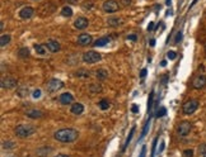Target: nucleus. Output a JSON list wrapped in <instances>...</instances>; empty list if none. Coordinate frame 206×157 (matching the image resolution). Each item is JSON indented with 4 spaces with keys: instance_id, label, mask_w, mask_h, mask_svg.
Returning a JSON list of instances; mask_svg holds the SVG:
<instances>
[{
    "instance_id": "1",
    "label": "nucleus",
    "mask_w": 206,
    "mask_h": 157,
    "mask_svg": "<svg viewBox=\"0 0 206 157\" xmlns=\"http://www.w3.org/2000/svg\"><path fill=\"white\" fill-rule=\"evenodd\" d=\"M54 137L56 141L62 142V143H71L78 139L79 137V132L74 129V128H64V129L57 131L54 134Z\"/></svg>"
},
{
    "instance_id": "2",
    "label": "nucleus",
    "mask_w": 206,
    "mask_h": 157,
    "mask_svg": "<svg viewBox=\"0 0 206 157\" xmlns=\"http://www.w3.org/2000/svg\"><path fill=\"white\" fill-rule=\"evenodd\" d=\"M36 132V128L31 124H19L15 128V136H18L20 138H27L29 136H32Z\"/></svg>"
},
{
    "instance_id": "3",
    "label": "nucleus",
    "mask_w": 206,
    "mask_h": 157,
    "mask_svg": "<svg viewBox=\"0 0 206 157\" xmlns=\"http://www.w3.org/2000/svg\"><path fill=\"white\" fill-rule=\"evenodd\" d=\"M101 58H102L101 53H98V52H96V51H88L83 55V61H84L85 64H90V65L101 61Z\"/></svg>"
},
{
    "instance_id": "4",
    "label": "nucleus",
    "mask_w": 206,
    "mask_h": 157,
    "mask_svg": "<svg viewBox=\"0 0 206 157\" xmlns=\"http://www.w3.org/2000/svg\"><path fill=\"white\" fill-rule=\"evenodd\" d=\"M192 129V124L190 123V122H187V120H183V122H181L179 125H178V128H177V133L179 137H186V136L190 134V132Z\"/></svg>"
},
{
    "instance_id": "5",
    "label": "nucleus",
    "mask_w": 206,
    "mask_h": 157,
    "mask_svg": "<svg viewBox=\"0 0 206 157\" xmlns=\"http://www.w3.org/2000/svg\"><path fill=\"white\" fill-rule=\"evenodd\" d=\"M62 88H64V82L60 81V80H57V79H52V80H50V81L47 82V85H46L47 91H50V93L59 91V90L62 89Z\"/></svg>"
},
{
    "instance_id": "6",
    "label": "nucleus",
    "mask_w": 206,
    "mask_h": 157,
    "mask_svg": "<svg viewBox=\"0 0 206 157\" xmlns=\"http://www.w3.org/2000/svg\"><path fill=\"white\" fill-rule=\"evenodd\" d=\"M197 108H198V102H197V100H188V102H186L183 104L182 110H183L184 114H192V113H195V111L197 110Z\"/></svg>"
},
{
    "instance_id": "7",
    "label": "nucleus",
    "mask_w": 206,
    "mask_h": 157,
    "mask_svg": "<svg viewBox=\"0 0 206 157\" xmlns=\"http://www.w3.org/2000/svg\"><path fill=\"white\" fill-rule=\"evenodd\" d=\"M102 8L106 13L112 14V13H116L118 10V4L116 3V0H106V1L103 3Z\"/></svg>"
},
{
    "instance_id": "8",
    "label": "nucleus",
    "mask_w": 206,
    "mask_h": 157,
    "mask_svg": "<svg viewBox=\"0 0 206 157\" xmlns=\"http://www.w3.org/2000/svg\"><path fill=\"white\" fill-rule=\"evenodd\" d=\"M192 86H193V89H197V90L205 88L206 86V76L205 75H198L197 77H195L193 81H192Z\"/></svg>"
},
{
    "instance_id": "9",
    "label": "nucleus",
    "mask_w": 206,
    "mask_h": 157,
    "mask_svg": "<svg viewBox=\"0 0 206 157\" xmlns=\"http://www.w3.org/2000/svg\"><path fill=\"white\" fill-rule=\"evenodd\" d=\"M17 86V80L14 77H4L1 79V88L10 90V89H14Z\"/></svg>"
},
{
    "instance_id": "10",
    "label": "nucleus",
    "mask_w": 206,
    "mask_h": 157,
    "mask_svg": "<svg viewBox=\"0 0 206 157\" xmlns=\"http://www.w3.org/2000/svg\"><path fill=\"white\" fill-rule=\"evenodd\" d=\"M78 44H80V46H88V44H90L93 42L92 39V36L88 33H82V34H79V37H78Z\"/></svg>"
},
{
    "instance_id": "11",
    "label": "nucleus",
    "mask_w": 206,
    "mask_h": 157,
    "mask_svg": "<svg viewBox=\"0 0 206 157\" xmlns=\"http://www.w3.org/2000/svg\"><path fill=\"white\" fill-rule=\"evenodd\" d=\"M33 14H34V9L32 8V6H24V8H22V9H20V12H19V15H20V18H22V19L32 18Z\"/></svg>"
},
{
    "instance_id": "12",
    "label": "nucleus",
    "mask_w": 206,
    "mask_h": 157,
    "mask_svg": "<svg viewBox=\"0 0 206 157\" xmlns=\"http://www.w3.org/2000/svg\"><path fill=\"white\" fill-rule=\"evenodd\" d=\"M88 24H89V22L85 17H78L74 22V27L76 29H85V28L88 27Z\"/></svg>"
},
{
    "instance_id": "13",
    "label": "nucleus",
    "mask_w": 206,
    "mask_h": 157,
    "mask_svg": "<svg viewBox=\"0 0 206 157\" xmlns=\"http://www.w3.org/2000/svg\"><path fill=\"white\" fill-rule=\"evenodd\" d=\"M73 100H74V96H73L70 93H64L59 98V102H60L62 105H68V104L73 103Z\"/></svg>"
},
{
    "instance_id": "14",
    "label": "nucleus",
    "mask_w": 206,
    "mask_h": 157,
    "mask_svg": "<svg viewBox=\"0 0 206 157\" xmlns=\"http://www.w3.org/2000/svg\"><path fill=\"white\" fill-rule=\"evenodd\" d=\"M46 47H47V50L52 52V53H56V52L60 51V43L56 41H48L47 42V44H46Z\"/></svg>"
},
{
    "instance_id": "15",
    "label": "nucleus",
    "mask_w": 206,
    "mask_h": 157,
    "mask_svg": "<svg viewBox=\"0 0 206 157\" xmlns=\"http://www.w3.org/2000/svg\"><path fill=\"white\" fill-rule=\"evenodd\" d=\"M26 116L32 118V119H38V118L43 117V113L41 110H37V109H31L28 111H26Z\"/></svg>"
},
{
    "instance_id": "16",
    "label": "nucleus",
    "mask_w": 206,
    "mask_h": 157,
    "mask_svg": "<svg viewBox=\"0 0 206 157\" xmlns=\"http://www.w3.org/2000/svg\"><path fill=\"white\" fill-rule=\"evenodd\" d=\"M110 42H111V37H101L94 42L93 46L94 47H103V46H106V44L110 43Z\"/></svg>"
},
{
    "instance_id": "17",
    "label": "nucleus",
    "mask_w": 206,
    "mask_h": 157,
    "mask_svg": "<svg viewBox=\"0 0 206 157\" xmlns=\"http://www.w3.org/2000/svg\"><path fill=\"white\" fill-rule=\"evenodd\" d=\"M70 111L73 114H75V116H80V114L84 111V107H83V104H80V103H75L74 105L71 107Z\"/></svg>"
},
{
    "instance_id": "18",
    "label": "nucleus",
    "mask_w": 206,
    "mask_h": 157,
    "mask_svg": "<svg viewBox=\"0 0 206 157\" xmlns=\"http://www.w3.org/2000/svg\"><path fill=\"white\" fill-rule=\"evenodd\" d=\"M61 14L62 17H66V18H70V17L73 15V9L70 8V6H64V8L61 9Z\"/></svg>"
},
{
    "instance_id": "19",
    "label": "nucleus",
    "mask_w": 206,
    "mask_h": 157,
    "mask_svg": "<svg viewBox=\"0 0 206 157\" xmlns=\"http://www.w3.org/2000/svg\"><path fill=\"white\" fill-rule=\"evenodd\" d=\"M96 75H97V79H98V80H104L108 76V72L104 68H99V70H97Z\"/></svg>"
},
{
    "instance_id": "20",
    "label": "nucleus",
    "mask_w": 206,
    "mask_h": 157,
    "mask_svg": "<svg viewBox=\"0 0 206 157\" xmlns=\"http://www.w3.org/2000/svg\"><path fill=\"white\" fill-rule=\"evenodd\" d=\"M107 23L110 27H118L121 24V19L120 18H110L107 20Z\"/></svg>"
},
{
    "instance_id": "21",
    "label": "nucleus",
    "mask_w": 206,
    "mask_h": 157,
    "mask_svg": "<svg viewBox=\"0 0 206 157\" xmlns=\"http://www.w3.org/2000/svg\"><path fill=\"white\" fill-rule=\"evenodd\" d=\"M9 42H10V36H9V34H3L1 38H0V46L5 47Z\"/></svg>"
},
{
    "instance_id": "22",
    "label": "nucleus",
    "mask_w": 206,
    "mask_h": 157,
    "mask_svg": "<svg viewBox=\"0 0 206 157\" xmlns=\"http://www.w3.org/2000/svg\"><path fill=\"white\" fill-rule=\"evenodd\" d=\"M135 129L136 128L135 127H132L131 128V131H130V133H128V136H127V138H126V142H125V146L122 147V151H125L126 149V147L128 146V143H130V141H131V138H132V136H134V132H135Z\"/></svg>"
},
{
    "instance_id": "23",
    "label": "nucleus",
    "mask_w": 206,
    "mask_h": 157,
    "mask_svg": "<svg viewBox=\"0 0 206 157\" xmlns=\"http://www.w3.org/2000/svg\"><path fill=\"white\" fill-rule=\"evenodd\" d=\"M18 56L20 58H27L29 56V50H28V48H26V47L20 48V50L18 51Z\"/></svg>"
},
{
    "instance_id": "24",
    "label": "nucleus",
    "mask_w": 206,
    "mask_h": 157,
    "mask_svg": "<svg viewBox=\"0 0 206 157\" xmlns=\"http://www.w3.org/2000/svg\"><path fill=\"white\" fill-rule=\"evenodd\" d=\"M34 50L38 55H45L46 53V48H45L42 44H34Z\"/></svg>"
},
{
    "instance_id": "25",
    "label": "nucleus",
    "mask_w": 206,
    "mask_h": 157,
    "mask_svg": "<svg viewBox=\"0 0 206 157\" xmlns=\"http://www.w3.org/2000/svg\"><path fill=\"white\" fill-rule=\"evenodd\" d=\"M18 95L20 98H24L26 95H28V88L27 86H22V88L18 89Z\"/></svg>"
},
{
    "instance_id": "26",
    "label": "nucleus",
    "mask_w": 206,
    "mask_h": 157,
    "mask_svg": "<svg viewBox=\"0 0 206 157\" xmlns=\"http://www.w3.org/2000/svg\"><path fill=\"white\" fill-rule=\"evenodd\" d=\"M98 105H99V108L102 110H106V109H108L110 108V103H108V100H106V99H102L101 102L98 103Z\"/></svg>"
},
{
    "instance_id": "27",
    "label": "nucleus",
    "mask_w": 206,
    "mask_h": 157,
    "mask_svg": "<svg viewBox=\"0 0 206 157\" xmlns=\"http://www.w3.org/2000/svg\"><path fill=\"white\" fill-rule=\"evenodd\" d=\"M76 76L78 77H89L90 74L87 70H79V71H76Z\"/></svg>"
},
{
    "instance_id": "28",
    "label": "nucleus",
    "mask_w": 206,
    "mask_h": 157,
    "mask_svg": "<svg viewBox=\"0 0 206 157\" xmlns=\"http://www.w3.org/2000/svg\"><path fill=\"white\" fill-rule=\"evenodd\" d=\"M153 99H154V93H150V96H149V100H148V113H152Z\"/></svg>"
},
{
    "instance_id": "29",
    "label": "nucleus",
    "mask_w": 206,
    "mask_h": 157,
    "mask_svg": "<svg viewBox=\"0 0 206 157\" xmlns=\"http://www.w3.org/2000/svg\"><path fill=\"white\" fill-rule=\"evenodd\" d=\"M149 127H150V119L146 122V124H145V127H144V129H142V132H141V137H140V139H142L146 136V133H148V131H149Z\"/></svg>"
},
{
    "instance_id": "30",
    "label": "nucleus",
    "mask_w": 206,
    "mask_h": 157,
    "mask_svg": "<svg viewBox=\"0 0 206 157\" xmlns=\"http://www.w3.org/2000/svg\"><path fill=\"white\" fill-rule=\"evenodd\" d=\"M165 114H167V109L164 107H162L160 109L156 110V117H158V118H162V117L165 116Z\"/></svg>"
},
{
    "instance_id": "31",
    "label": "nucleus",
    "mask_w": 206,
    "mask_h": 157,
    "mask_svg": "<svg viewBox=\"0 0 206 157\" xmlns=\"http://www.w3.org/2000/svg\"><path fill=\"white\" fill-rule=\"evenodd\" d=\"M156 143H158V137H155V138H154V141H153V146H152V157H154V155H155Z\"/></svg>"
},
{
    "instance_id": "32",
    "label": "nucleus",
    "mask_w": 206,
    "mask_h": 157,
    "mask_svg": "<svg viewBox=\"0 0 206 157\" xmlns=\"http://www.w3.org/2000/svg\"><path fill=\"white\" fill-rule=\"evenodd\" d=\"M182 157H193V151L192 149H186L182 153Z\"/></svg>"
},
{
    "instance_id": "33",
    "label": "nucleus",
    "mask_w": 206,
    "mask_h": 157,
    "mask_svg": "<svg viewBox=\"0 0 206 157\" xmlns=\"http://www.w3.org/2000/svg\"><path fill=\"white\" fill-rule=\"evenodd\" d=\"M167 57H168L169 60H174V58L177 57V53L174 51H169L168 53H167Z\"/></svg>"
},
{
    "instance_id": "34",
    "label": "nucleus",
    "mask_w": 206,
    "mask_h": 157,
    "mask_svg": "<svg viewBox=\"0 0 206 157\" xmlns=\"http://www.w3.org/2000/svg\"><path fill=\"white\" fill-rule=\"evenodd\" d=\"M3 147L4 148H12V147H14V143L13 142H3Z\"/></svg>"
},
{
    "instance_id": "35",
    "label": "nucleus",
    "mask_w": 206,
    "mask_h": 157,
    "mask_svg": "<svg viewBox=\"0 0 206 157\" xmlns=\"http://www.w3.org/2000/svg\"><path fill=\"white\" fill-rule=\"evenodd\" d=\"M32 96L34 98V99H38V98H41V90L40 89H36L32 94Z\"/></svg>"
},
{
    "instance_id": "36",
    "label": "nucleus",
    "mask_w": 206,
    "mask_h": 157,
    "mask_svg": "<svg viewBox=\"0 0 206 157\" xmlns=\"http://www.w3.org/2000/svg\"><path fill=\"white\" fill-rule=\"evenodd\" d=\"M181 39H182V32H177V36H176V39H174V42H176V43H179L181 42Z\"/></svg>"
},
{
    "instance_id": "37",
    "label": "nucleus",
    "mask_w": 206,
    "mask_h": 157,
    "mask_svg": "<svg viewBox=\"0 0 206 157\" xmlns=\"http://www.w3.org/2000/svg\"><path fill=\"white\" fill-rule=\"evenodd\" d=\"M127 39H128V41H132V42H136V41H138V37H136L135 34H128V36H127Z\"/></svg>"
},
{
    "instance_id": "38",
    "label": "nucleus",
    "mask_w": 206,
    "mask_h": 157,
    "mask_svg": "<svg viewBox=\"0 0 206 157\" xmlns=\"http://www.w3.org/2000/svg\"><path fill=\"white\" fill-rule=\"evenodd\" d=\"M131 111L132 113H139V107L136 104H132L131 105Z\"/></svg>"
},
{
    "instance_id": "39",
    "label": "nucleus",
    "mask_w": 206,
    "mask_h": 157,
    "mask_svg": "<svg viewBox=\"0 0 206 157\" xmlns=\"http://www.w3.org/2000/svg\"><path fill=\"white\" fill-rule=\"evenodd\" d=\"M145 156H146V146H142L141 152H140V156H139V157H145Z\"/></svg>"
},
{
    "instance_id": "40",
    "label": "nucleus",
    "mask_w": 206,
    "mask_h": 157,
    "mask_svg": "<svg viewBox=\"0 0 206 157\" xmlns=\"http://www.w3.org/2000/svg\"><path fill=\"white\" fill-rule=\"evenodd\" d=\"M146 74H148V70H146V68H142V70H141V72H140V77H141V79H144L145 76H146Z\"/></svg>"
},
{
    "instance_id": "41",
    "label": "nucleus",
    "mask_w": 206,
    "mask_h": 157,
    "mask_svg": "<svg viewBox=\"0 0 206 157\" xmlns=\"http://www.w3.org/2000/svg\"><path fill=\"white\" fill-rule=\"evenodd\" d=\"M153 29H154V22H150L149 26H148V30H149V32H152Z\"/></svg>"
},
{
    "instance_id": "42",
    "label": "nucleus",
    "mask_w": 206,
    "mask_h": 157,
    "mask_svg": "<svg viewBox=\"0 0 206 157\" xmlns=\"http://www.w3.org/2000/svg\"><path fill=\"white\" fill-rule=\"evenodd\" d=\"M164 147H165V143H164V141H162V143H160V147H159V153L164 151Z\"/></svg>"
},
{
    "instance_id": "43",
    "label": "nucleus",
    "mask_w": 206,
    "mask_h": 157,
    "mask_svg": "<svg viewBox=\"0 0 206 157\" xmlns=\"http://www.w3.org/2000/svg\"><path fill=\"white\" fill-rule=\"evenodd\" d=\"M121 1H122V4H124L125 6H127V5L131 4V0H121Z\"/></svg>"
},
{
    "instance_id": "44",
    "label": "nucleus",
    "mask_w": 206,
    "mask_h": 157,
    "mask_svg": "<svg viewBox=\"0 0 206 157\" xmlns=\"http://www.w3.org/2000/svg\"><path fill=\"white\" fill-rule=\"evenodd\" d=\"M167 81H168V75H164L162 77V82L163 84H167Z\"/></svg>"
},
{
    "instance_id": "45",
    "label": "nucleus",
    "mask_w": 206,
    "mask_h": 157,
    "mask_svg": "<svg viewBox=\"0 0 206 157\" xmlns=\"http://www.w3.org/2000/svg\"><path fill=\"white\" fill-rule=\"evenodd\" d=\"M150 46H152V47L155 46V39H154V38H153V39H150Z\"/></svg>"
},
{
    "instance_id": "46",
    "label": "nucleus",
    "mask_w": 206,
    "mask_h": 157,
    "mask_svg": "<svg viewBox=\"0 0 206 157\" xmlns=\"http://www.w3.org/2000/svg\"><path fill=\"white\" fill-rule=\"evenodd\" d=\"M160 66H162V67H165V66H167V61L163 60L162 62H160Z\"/></svg>"
},
{
    "instance_id": "47",
    "label": "nucleus",
    "mask_w": 206,
    "mask_h": 157,
    "mask_svg": "<svg viewBox=\"0 0 206 157\" xmlns=\"http://www.w3.org/2000/svg\"><path fill=\"white\" fill-rule=\"evenodd\" d=\"M0 29L4 30V22H1V24H0Z\"/></svg>"
},
{
    "instance_id": "48",
    "label": "nucleus",
    "mask_w": 206,
    "mask_h": 157,
    "mask_svg": "<svg viewBox=\"0 0 206 157\" xmlns=\"http://www.w3.org/2000/svg\"><path fill=\"white\" fill-rule=\"evenodd\" d=\"M55 157H69V156H66V155H62V153H60V155H57V156H55Z\"/></svg>"
},
{
    "instance_id": "49",
    "label": "nucleus",
    "mask_w": 206,
    "mask_h": 157,
    "mask_svg": "<svg viewBox=\"0 0 206 157\" xmlns=\"http://www.w3.org/2000/svg\"><path fill=\"white\" fill-rule=\"evenodd\" d=\"M196 3H197V0H193V1H192V4L190 5V8H192V6H193L195 4H196Z\"/></svg>"
},
{
    "instance_id": "50",
    "label": "nucleus",
    "mask_w": 206,
    "mask_h": 157,
    "mask_svg": "<svg viewBox=\"0 0 206 157\" xmlns=\"http://www.w3.org/2000/svg\"><path fill=\"white\" fill-rule=\"evenodd\" d=\"M165 4L167 5H170V0H165Z\"/></svg>"
},
{
    "instance_id": "51",
    "label": "nucleus",
    "mask_w": 206,
    "mask_h": 157,
    "mask_svg": "<svg viewBox=\"0 0 206 157\" xmlns=\"http://www.w3.org/2000/svg\"><path fill=\"white\" fill-rule=\"evenodd\" d=\"M68 1H70V3H76V0H68Z\"/></svg>"
},
{
    "instance_id": "52",
    "label": "nucleus",
    "mask_w": 206,
    "mask_h": 157,
    "mask_svg": "<svg viewBox=\"0 0 206 157\" xmlns=\"http://www.w3.org/2000/svg\"><path fill=\"white\" fill-rule=\"evenodd\" d=\"M202 157H206V152H204V156H202Z\"/></svg>"
},
{
    "instance_id": "53",
    "label": "nucleus",
    "mask_w": 206,
    "mask_h": 157,
    "mask_svg": "<svg viewBox=\"0 0 206 157\" xmlns=\"http://www.w3.org/2000/svg\"><path fill=\"white\" fill-rule=\"evenodd\" d=\"M9 157H15V156H9Z\"/></svg>"
},
{
    "instance_id": "54",
    "label": "nucleus",
    "mask_w": 206,
    "mask_h": 157,
    "mask_svg": "<svg viewBox=\"0 0 206 157\" xmlns=\"http://www.w3.org/2000/svg\"><path fill=\"white\" fill-rule=\"evenodd\" d=\"M205 52H206V46H205Z\"/></svg>"
}]
</instances>
